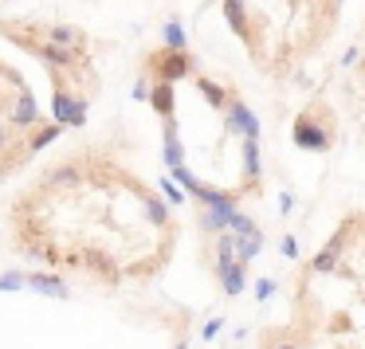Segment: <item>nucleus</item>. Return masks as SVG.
<instances>
[{
    "label": "nucleus",
    "instance_id": "obj_1",
    "mask_svg": "<svg viewBox=\"0 0 365 349\" xmlns=\"http://www.w3.org/2000/svg\"><path fill=\"white\" fill-rule=\"evenodd\" d=\"M145 71H150L153 83H169V87H173L177 79H185V75L197 71V63L189 59V51H169V48H161V51H153V56L145 59Z\"/></svg>",
    "mask_w": 365,
    "mask_h": 349
},
{
    "label": "nucleus",
    "instance_id": "obj_2",
    "mask_svg": "<svg viewBox=\"0 0 365 349\" xmlns=\"http://www.w3.org/2000/svg\"><path fill=\"white\" fill-rule=\"evenodd\" d=\"M51 83H56V126H71L79 130L83 122H87V98L75 95L71 87L63 83V75H51Z\"/></svg>",
    "mask_w": 365,
    "mask_h": 349
},
{
    "label": "nucleus",
    "instance_id": "obj_3",
    "mask_svg": "<svg viewBox=\"0 0 365 349\" xmlns=\"http://www.w3.org/2000/svg\"><path fill=\"white\" fill-rule=\"evenodd\" d=\"M291 137H294V145H299V150H314V153L330 150V126H326L314 110H302L299 118H294Z\"/></svg>",
    "mask_w": 365,
    "mask_h": 349
},
{
    "label": "nucleus",
    "instance_id": "obj_4",
    "mask_svg": "<svg viewBox=\"0 0 365 349\" xmlns=\"http://www.w3.org/2000/svg\"><path fill=\"white\" fill-rule=\"evenodd\" d=\"M224 110H228V130H232V134H240L244 142H259V122H255V114L247 110L240 98H228Z\"/></svg>",
    "mask_w": 365,
    "mask_h": 349
},
{
    "label": "nucleus",
    "instance_id": "obj_5",
    "mask_svg": "<svg viewBox=\"0 0 365 349\" xmlns=\"http://www.w3.org/2000/svg\"><path fill=\"white\" fill-rule=\"evenodd\" d=\"M9 126L12 130H36L40 126V106H36L32 90H20L16 106H9Z\"/></svg>",
    "mask_w": 365,
    "mask_h": 349
},
{
    "label": "nucleus",
    "instance_id": "obj_6",
    "mask_svg": "<svg viewBox=\"0 0 365 349\" xmlns=\"http://www.w3.org/2000/svg\"><path fill=\"white\" fill-rule=\"evenodd\" d=\"M224 16H228L232 32L255 48V32H252V20H247V0H224Z\"/></svg>",
    "mask_w": 365,
    "mask_h": 349
},
{
    "label": "nucleus",
    "instance_id": "obj_7",
    "mask_svg": "<svg viewBox=\"0 0 365 349\" xmlns=\"http://www.w3.org/2000/svg\"><path fill=\"white\" fill-rule=\"evenodd\" d=\"M24 283L32 286L36 294H48V298H67V283L59 275H43V271H32V275H24Z\"/></svg>",
    "mask_w": 365,
    "mask_h": 349
},
{
    "label": "nucleus",
    "instance_id": "obj_8",
    "mask_svg": "<svg viewBox=\"0 0 365 349\" xmlns=\"http://www.w3.org/2000/svg\"><path fill=\"white\" fill-rule=\"evenodd\" d=\"M150 103H153V110L161 114V118H173V87L169 83H153L150 87Z\"/></svg>",
    "mask_w": 365,
    "mask_h": 349
},
{
    "label": "nucleus",
    "instance_id": "obj_9",
    "mask_svg": "<svg viewBox=\"0 0 365 349\" xmlns=\"http://www.w3.org/2000/svg\"><path fill=\"white\" fill-rule=\"evenodd\" d=\"M197 87H200V95H205L208 103L216 106V110H224V106H228V98H232V95L220 87V83H212V79H205V75H197Z\"/></svg>",
    "mask_w": 365,
    "mask_h": 349
},
{
    "label": "nucleus",
    "instance_id": "obj_10",
    "mask_svg": "<svg viewBox=\"0 0 365 349\" xmlns=\"http://www.w3.org/2000/svg\"><path fill=\"white\" fill-rule=\"evenodd\" d=\"M56 137H59V126H36L32 137H24V145H28V153H36V150H43V145H51Z\"/></svg>",
    "mask_w": 365,
    "mask_h": 349
},
{
    "label": "nucleus",
    "instance_id": "obj_11",
    "mask_svg": "<svg viewBox=\"0 0 365 349\" xmlns=\"http://www.w3.org/2000/svg\"><path fill=\"white\" fill-rule=\"evenodd\" d=\"M161 36H165V48L169 51H185V28L177 24V20H169V24L161 28Z\"/></svg>",
    "mask_w": 365,
    "mask_h": 349
},
{
    "label": "nucleus",
    "instance_id": "obj_12",
    "mask_svg": "<svg viewBox=\"0 0 365 349\" xmlns=\"http://www.w3.org/2000/svg\"><path fill=\"white\" fill-rule=\"evenodd\" d=\"M24 271H9V275H0V294L4 291H24Z\"/></svg>",
    "mask_w": 365,
    "mask_h": 349
},
{
    "label": "nucleus",
    "instance_id": "obj_13",
    "mask_svg": "<svg viewBox=\"0 0 365 349\" xmlns=\"http://www.w3.org/2000/svg\"><path fill=\"white\" fill-rule=\"evenodd\" d=\"M12 145H20L16 130H12L9 122H0V157H4V150H12Z\"/></svg>",
    "mask_w": 365,
    "mask_h": 349
}]
</instances>
